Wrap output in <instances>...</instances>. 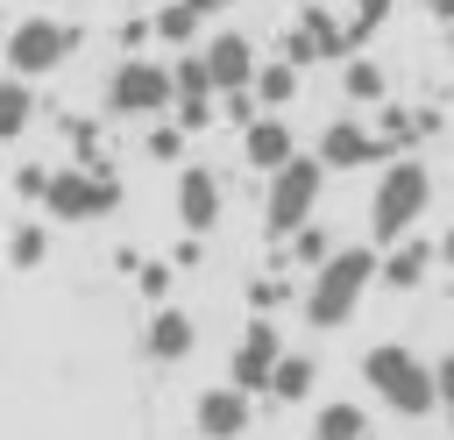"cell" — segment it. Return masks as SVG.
I'll use <instances>...</instances> for the list:
<instances>
[{
    "label": "cell",
    "instance_id": "cell-3",
    "mask_svg": "<svg viewBox=\"0 0 454 440\" xmlns=\"http://www.w3.org/2000/svg\"><path fill=\"white\" fill-rule=\"evenodd\" d=\"M71 50H78V28H71V21L28 14V21H14V35H7V71H14L21 85H28V78H50Z\"/></svg>",
    "mask_w": 454,
    "mask_h": 440
},
{
    "label": "cell",
    "instance_id": "cell-12",
    "mask_svg": "<svg viewBox=\"0 0 454 440\" xmlns=\"http://www.w3.org/2000/svg\"><path fill=\"white\" fill-rule=\"evenodd\" d=\"M199 64H206V78H213V85H248V78H255V71H248L255 57H248V43H241V35H220Z\"/></svg>",
    "mask_w": 454,
    "mask_h": 440
},
{
    "label": "cell",
    "instance_id": "cell-1",
    "mask_svg": "<svg viewBox=\"0 0 454 440\" xmlns=\"http://www.w3.org/2000/svg\"><path fill=\"white\" fill-rule=\"evenodd\" d=\"M369 277H376V255H369V248H340V255H326V263L312 270V291H305V319H312V326H340V319L362 305Z\"/></svg>",
    "mask_w": 454,
    "mask_h": 440
},
{
    "label": "cell",
    "instance_id": "cell-4",
    "mask_svg": "<svg viewBox=\"0 0 454 440\" xmlns=\"http://www.w3.org/2000/svg\"><path fill=\"white\" fill-rule=\"evenodd\" d=\"M43 206H50V220H64V227H85V220H106L114 206H121V185L106 177V170H50V192H43Z\"/></svg>",
    "mask_w": 454,
    "mask_h": 440
},
{
    "label": "cell",
    "instance_id": "cell-13",
    "mask_svg": "<svg viewBox=\"0 0 454 440\" xmlns=\"http://www.w3.org/2000/svg\"><path fill=\"white\" fill-rule=\"evenodd\" d=\"M28 121H35V85H21V78H0V142H14Z\"/></svg>",
    "mask_w": 454,
    "mask_h": 440
},
{
    "label": "cell",
    "instance_id": "cell-2",
    "mask_svg": "<svg viewBox=\"0 0 454 440\" xmlns=\"http://www.w3.org/2000/svg\"><path fill=\"white\" fill-rule=\"evenodd\" d=\"M362 376H369V390L390 405V412H404V419H419V412H433V397H440V383H433V369L419 362V355H404V348H369V362H362Z\"/></svg>",
    "mask_w": 454,
    "mask_h": 440
},
{
    "label": "cell",
    "instance_id": "cell-11",
    "mask_svg": "<svg viewBox=\"0 0 454 440\" xmlns=\"http://www.w3.org/2000/svg\"><path fill=\"white\" fill-rule=\"evenodd\" d=\"M177 220H184L192 234H206V227L220 220V177H213V170H184V177H177Z\"/></svg>",
    "mask_w": 454,
    "mask_h": 440
},
{
    "label": "cell",
    "instance_id": "cell-7",
    "mask_svg": "<svg viewBox=\"0 0 454 440\" xmlns=\"http://www.w3.org/2000/svg\"><path fill=\"white\" fill-rule=\"evenodd\" d=\"M277 362H284V341H277V326H270V319H255V326L241 334L234 362H227V383H234V390H270Z\"/></svg>",
    "mask_w": 454,
    "mask_h": 440
},
{
    "label": "cell",
    "instance_id": "cell-23",
    "mask_svg": "<svg viewBox=\"0 0 454 440\" xmlns=\"http://www.w3.org/2000/svg\"><path fill=\"white\" fill-rule=\"evenodd\" d=\"M184 7H192V14H213V7H227V0H184Z\"/></svg>",
    "mask_w": 454,
    "mask_h": 440
},
{
    "label": "cell",
    "instance_id": "cell-19",
    "mask_svg": "<svg viewBox=\"0 0 454 440\" xmlns=\"http://www.w3.org/2000/svg\"><path fill=\"white\" fill-rule=\"evenodd\" d=\"M156 28H163L170 43H192V7H184V0H177V7H163V14H156Z\"/></svg>",
    "mask_w": 454,
    "mask_h": 440
},
{
    "label": "cell",
    "instance_id": "cell-16",
    "mask_svg": "<svg viewBox=\"0 0 454 440\" xmlns=\"http://www.w3.org/2000/svg\"><path fill=\"white\" fill-rule=\"evenodd\" d=\"M43 255H50V234H43V227H28V220H21V227H14V234H7V263H14V270H35V263H43Z\"/></svg>",
    "mask_w": 454,
    "mask_h": 440
},
{
    "label": "cell",
    "instance_id": "cell-24",
    "mask_svg": "<svg viewBox=\"0 0 454 440\" xmlns=\"http://www.w3.org/2000/svg\"><path fill=\"white\" fill-rule=\"evenodd\" d=\"M447 263H454V234H447Z\"/></svg>",
    "mask_w": 454,
    "mask_h": 440
},
{
    "label": "cell",
    "instance_id": "cell-18",
    "mask_svg": "<svg viewBox=\"0 0 454 440\" xmlns=\"http://www.w3.org/2000/svg\"><path fill=\"white\" fill-rule=\"evenodd\" d=\"M362 156H369V142H362L355 128H333V135H326V163H362Z\"/></svg>",
    "mask_w": 454,
    "mask_h": 440
},
{
    "label": "cell",
    "instance_id": "cell-15",
    "mask_svg": "<svg viewBox=\"0 0 454 440\" xmlns=\"http://www.w3.org/2000/svg\"><path fill=\"white\" fill-rule=\"evenodd\" d=\"M312 355H284L277 362V376H270V397H284V405H298V397H312Z\"/></svg>",
    "mask_w": 454,
    "mask_h": 440
},
{
    "label": "cell",
    "instance_id": "cell-21",
    "mask_svg": "<svg viewBox=\"0 0 454 440\" xmlns=\"http://www.w3.org/2000/svg\"><path fill=\"white\" fill-rule=\"evenodd\" d=\"M14 192H21V199H43V192H50V170L21 163V170H14Z\"/></svg>",
    "mask_w": 454,
    "mask_h": 440
},
{
    "label": "cell",
    "instance_id": "cell-14",
    "mask_svg": "<svg viewBox=\"0 0 454 440\" xmlns=\"http://www.w3.org/2000/svg\"><path fill=\"white\" fill-rule=\"evenodd\" d=\"M248 163H255V170H284V163H291V135H284L277 121H255V128H248Z\"/></svg>",
    "mask_w": 454,
    "mask_h": 440
},
{
    "label": "cell",
    "instance_id": "cell-17",
    "mask_svg": "<svg viewBox=\"0 0 454 440\" xmlns=\"http://www.w3.org/2000/svg\"><path fill=\"white\" fill-rule=\"evenodd\" d=\"M312 440H362V412L355 405H326L312 419Z\"/></svg>",
    "mask_w": 454,
    "mask_h": 440
},
{
    "label": "cell",
    "instance_id": "cell-9",
    "mask_svg": "<svg viewBox=\"0 0 454 440\" xmlns=\"http://www.w3.org/2000/svg\"><path fill=\"white\" fill-rule=\"evenodd\" d=\"M199 348V326H192V312H177V305H156L149 312V326H142V355L149 362H184Z\"/></svg>",
    "mask_w": 454,
    "mask_h": 440
},
{
    "label": "cell",
    "instance_id": "cell-22",
    "mask_svg": "<svg viewBox=\"0 0 454 440\" xmlns=\"http://www.w3.org/2000/svg\"><path fill=\"white\" fill-rule=\"evenodd\" d=\"M142 291H149V298H163V291H170V270H163V263H149V270H142Z\"/></svg>",
    "mask_w": 454,
    "mask_h": 440
},
{
    "label": "cell",
    "instance_id": "cell-20",
    "mask_svg": "<svg viewBox=\"0 0 454 440\" xmlns=\"http://www.w3.org/2000/svg\"><path fill=\"white\" fill-rule=\"evenodd\" d=\"M419 270H426V248H397L390 255V284H419Z\"/></svg>",
    "mask_w": 454,
    "mask_h": 440
},
{
    "label": "cell",
    "instance_id": "cell-6",
    "mask_svg": "<svg viewBox=\"0 0 454 440\" xmlns=\"http://www.w3.org/2000/svg\"><path fill=\"white\" fill-rule=\"evenodd\" d=\"M312 199H319V163H298V156H291V163L277 170V185H270V227H277V234L305 227Z\"/></svg>",
    "mask_w": 454,
    "mask_h": 440
},
{
    "label": "cell",
    "instance_id": "cell-10",
    "mask_svg": "<svg viewBox=\"0 0 454 440\" xmlns=\"http://www.w3.org/2000/svg\"><path fill=\"white\" fill-rule=\"evenodd\" d=\"M199 433L206 440H241L248 433V390H234V383L199 390Z\"/></svg>",
    "mask_w": 454,
    "mask_h": 440
},
{
    "label": "cell",
    "instance_id": "cell-8",
    "mask_svg": "<svg viewBox=\"0 0 454 440\" xmlns=\"http://www.w3.org/2000/svg\"><path fill=\"white\" fill-rule=\"evenodd\" d=\"M419 206H426V177H419L411 163H397V170L383 177V192H376V234H383V241L404 234V227L419 220Z\"/></svg>",
    "mask_w": 454,
    "mask_h": 440
},
{
    "label": "cell",
    "instance_id": "cell-5",
    "mask_svg": "<svg viewBox=\"0 0 454 440\" xmlns=\"http://www.w3.org/2000/svg\"><path fill=\"white\" fill-rule=\"evenodd\" d=\"M106 106H114V114H156V106H170V71H163V64H142V57L114 64Z\"/></svg>",
    "mask_w": 454,
    "mask_h": 440
}]
</instances>
